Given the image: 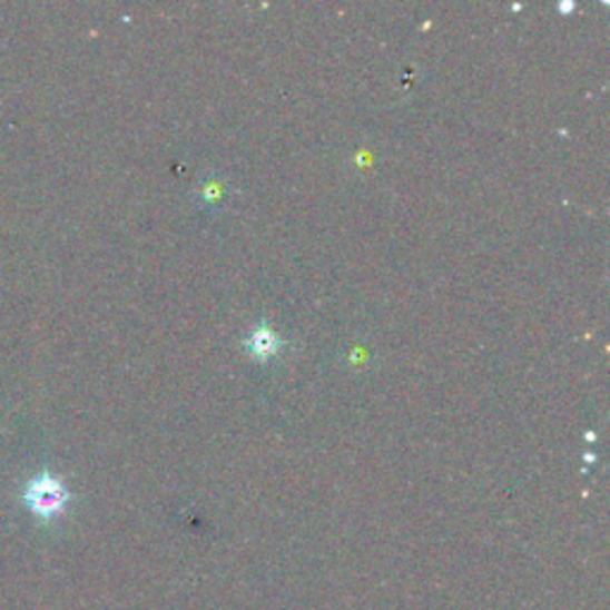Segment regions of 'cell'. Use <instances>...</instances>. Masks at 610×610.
Segmentation results:
<instances>
[{
	"label": "cell",
	"mask_w": 610,
	"mask_h": 610,
	"mask_svg": "<svg viewBox=\"0 0 610 610\" xmlns=\"http://www.w3.org/2000/svg\"><path fill=\"white\" fill-rule=\"evenodd\" d=\"M282 342H279V336L269 329V327H260L250 334L248 338V351L253 358H258V361H269L273 358V355H277Z\"/></svg>",
	"instance_id": "2"
},
{
	"label": "cell",
	"mask_w": 610,
	"mask_h": 610,
	"mask_svg": "<svg viewBox=\"0 0 610 610\" xmlns=\"http://www.w3.org/2000/svg\"><path fill=\"white\" fill-rule=\"evenodd\" d=\"M27 503L31 505V511L39 513L41 518H53L62 513V508L67 503V491L53 478H39L31 482L27 491Z\"/></svg>",
	"instance_id": "1"
}]
</instances>
